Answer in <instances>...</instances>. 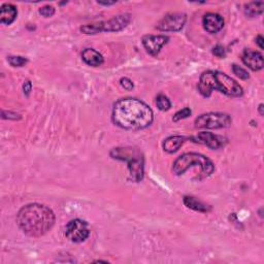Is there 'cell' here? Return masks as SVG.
Returning <instances> with one entry per match:
<instances>
[{
	"label": "cell",
	"mask_w": 264,
	"mask_h": 264,
	"mask_svg": "<svg viewBox=\"0 0 264 264\" xmlns=\"http://www.w3.org/2000/svg\"><path fill=\"white\" fill-rule=\"evenodd\" d=\"M111 120L120 128L141 130L154 121V112L147 103L137 98H122L112 108Z\"/></svg>",
	"instance_id": "6da1fadb"
},
{
	"label": "cell",
	"mask_w": 264,
	"mask_h": 264,
	"mask_svg": "<svg viewBox=\"0 0 264 264\" xmlns=\"http://www.w3.org/2000/svg\"><path fill=\"white\" fill-rule=\"evenodd\" d=\"M213 54L216 56V57H218V58H225V56H226L225 49L223 48L221 44H217L215 46V48L213 49Z\"/></svg>",
	"instance_id": "d4e9b609"
},
{
	"label": "cell",
	"mask_w": 264,
	"mask_h": 264,
	"mask_svg": "<svg viewBox=\"0 0 264 264\" xmlns=\"http://www.w3.org/2000/svg\"><path fill=\"white\" fill-rule=\"evenodd\" d=\"M23 90H24V94L26 96H29V94L32 90V83L30 81H26L23 85Z\"/></svg>",
	"instance_id": "4316f807"
},
{
	"label": "cell",
	"mask_w": 264,
	"mask_h": 264,
	"mask_svg": "<svg viewBox=\"0 0 264 264\" xmlns=\"http://www.w3.org/2000/svg\"><path fill=\"white\" fill-rule=\"evenodd\" d=\"M55 221L54 212L40 203L27 204L17 215L19 227L30 238H41L48 233L53 228Z\"/></svg>",
	"instance_id": "7a4b0ae2"
},
{
	"label": "cell",
	"mask_w": 264,
	"mask_h": 264,
	"mask_svg": "<svg viewBox=\"0 0 264 264\" xmlns=\"http://www.w3.org/2000/svg\"><path fill=\"white\" fill-rule=\"evenodd\" d=\"M82 59L87 65L93 66V67H98L105 62L103 56L94 49L84 50L82 53Z\"/></svg>",
	"instance_id": "5bb4252c"
},
{
	"label": "cell",
	"mask_w": 264,
	"mask_h": 264,
	"mask_svg": "<svg viewBox=\"0 0 264 264\" xmlns=\"http://www.w3.org/2000/svg\"><path fill=\"white\" fill-rule=\"evenodd\" d=\"M232 71H233V73L235 75H237V77H239L242 80L246 81V80H248L250 78L249 72L246 69H243L242 67H241V66L237 65V64L232 65Z\"/></svg>",
	"instance_id": "44dd1931"
},
{
	"label": "cell",
	"mask_w": 264,
	"mask_h": 264,
	"mask_svg": "<svg viewBox=\"0 0 264 264\" xmlns=\"http://www.w3.org/2000/svg\"><path fill=\"white\" fill-rule=\"evenodd\" d=\"M18 16V9L14 4L5 3L0 9V23L2 25H11Z\"/></svg>",
	"instance_id": "9a60e30c"
},
{
	"label": "cell",
	"mask_w": 264,
	"mask_h": 264,
	"mask_svg": "<svg viewBox=\"0 0 264 264\" xmlns=\"http://www.w3.org/2000/svg\"><path fill=\"white\" fill-rule=\"evenodd\" d=\"M40 14L44 18L53 17L55 14V8L52 5H44L42 8H40Z\"/></svg>",
	"instance_id": "603a6c76"
},
{
	"label": "cell",
	"mask_w": 264,
	"mask_h": 264,
	"mask_svg": "<svg viewBox=\"0 0 264 264\" xmlns=\"http://www.w3.org/2000/svg\"><path fill=\"white\" fill-rule=\"evenodd\" d=\"M193 139L196 141V143L204 145L213 150H218L224 147L226 143V139L224 137L216 135L212 133V132H207V131L199 132L196 136L193 137Z\"/></svg>",
	"instance_id": "8fae6325"
},
{
	"label": "cell",
	"mask_w": 264,
	"mask_h": 264,
	"mask_svg": "<svg viewBox=\"0 0 264 264\" xmlns=\"http://www.w3.org/2000/svg\"><path fill=\"white\" fill-rule=\"evenodd\" d=\"M65 235L70 242L79 243L86 241L90 235L89 225L86 221L74 219L67 223L65 227Z\"/></svg>",
	"instance_id": "52a82bcc"
},
{
	"label": "cell",
	"mask_w": 264,
	"mask_h": 264,
	"mask_svg": "<svg viewBox=\"0 0 264 264\" xmlns=\"http://www.w3.org/2000/svg\"><path fill=\"white\" fill-rule=\"evenodd\" d=\"M242 60L243 64L248 66L253 71H259L263 68V55L260 52L253 50H244L242 56Z\"/></svg>",
	"instance_id": "7c38bea8"
},
{
	"label": "cell",
	"mask_w": 264,
	"mask_h": 264,
	"mask_svg": "<svg viewBox=\"0 0 264 264\" xmlns=\"http://www.w3.org/2000/svg\"><path fill=\"white\" fill-rule=\"evenodd\" d=\"M131 21V15L130 14H122L119 16H116L114 18L110 19L109 21L97 23L98 31L102 32H118L123 30L124 28L128 26V24Z\"/></svg>",
	"instance_id": "9c48e42d"
},
{
	"label": "cell",
	"mask_w": 264,
	"mask_h": 264,
	"mask_svg": "<svg viewBox=\"0 0 264 264\" xmlns=\"http://www.w3.org/2000/svg\"><path fill=\"white\" fill-rule=\"evenodd\" d=\"M202 25L209 33H218L224 27L223 18L215 13H207L203 16Z\"/></svg>",
	"instance_id": "4fadbf2b"
},
{
	"label": "cell",
	"mask_w": 264,
	"mask_h": 264,
	"mask_svg": "<svg viewBox=\"0 0 264 264\" xmlns=\"http://www.w3.org/2000/svg\"><path fill=\"white\" fill-rule=\"evenodd\" d=\"M120 84H121V86L123 87L125 90L127 91H131L132 89L134 88V85H133V82H132L130 79L128 78H122L120 80Z\"/></svg>",
	"instance_id": "cb8c5ba5"
},
{
	"label": "cell",
	"mask_w": 264,
	"mask_h": 264,
	"mask_svg": "<svg viewBox=\"0 0 264 264\" xmlns=\"http://www.w3.org/2000/svg\"><path fill=\"white\" fill-rule=\"evenodd\" d=\"M186 138L181 135L169 136L163 141V150L167 153H175L185 143Z\"/></svg>",
	"instance_id": "2e32d148"
},
{
	"label": "cell",
	"mask_w": 264,
	"mask_h": 264,
	"mask_svg": "<svg viewBox=\"0 0 264 264\" xmlns=\"http://www.w3.org/2000/svg\"><path fill=\"white\" fill-rule=\"evenodd\" d=\"M256 44L259 45V48L263 50V37L261 35H258L256 37Z\"/></svg>",
	"instance_id": "83f0119b"
},
{
	"label": "cell",
	"mask_w": 264,
	"mask_h": 264,
	"mask_svg": "<svg viewBox=\"0 0 264 264\" xmlns=\"http://www.w3.org/2000/svg\"><path fill=\"white\" fill-rule=\"evenodd\" d=\"M7 61L13 67H22V66H24L28 62L26 58L21 57V56H9Z\"/></svg>",
	"instance_id": "ffe728a7"
},
{
	"label": "cell",
	"mask_w": 264,
	"mask_h": 264,
	"mask_svg": "<svg viewBox=\"0 0 264 264\" xmlns=\"http://www.w3.org/2000/svg\"><path fill=\"white\" fill-rule=\"evenodd\" d=\"M191 114H192V110L189 108H185V109H183L181 110H178L177 112H176V115L173 118V121L174 122H177V121H180V120L186 119L188 117H190Z\"/></svg>",
	"instance_id": "7402d4cb"
},
{
	"label": "cell",
	"mask_w": 264,
	"mask_h": 264,
	"mask_svg": "<svg viewBox=\"0 0 264 264\" xmlns=\"http://www.w3.org/2000/svg\"><path fill=\"white\" fill-rule=\"evenodd\" d=\"M231 118L223 112H207L195 120V127L200 129H221L230 126Z\"/></svg>",
	"instance_id": "8992f818"
},
{
	"label": "cell",
	"mask_w": 264,
	"mask_h": 264,
	"mask_svg": "<svg viewBox=\"0 0 264 264\" xmlns=\"http://www.w3.org/2000/svg\"><path fill=\"white\" fill-rule=\"evenodd\" d=\"M263 109H264V108H263V105L261 103V105L259 106V109H258V110H259V114H260V116H263Z\"/></svg>",
	"instance_id": "f546056e"
},
{
	"label": "cell",
	"mask_w": 264,
	"mask_h": 264,
	"mask_svg": "<svg viewBox=\"0 0 264 264\" xmlns=\"http://www.w3.org/2000/svg\"><path fill=\"white\" fill-rule=\"evenodd\" d=\"M187 21V16L183 13H172L166 15L156 28L160 31L174 32L180 31Z\"/></svg>",
	"instance_id": "ba28073f"
},
{
	"label": "cell",
	"mask_w": 264,
	"mask_h": 264,
	"mask_svg": "<svg viewBox=\"0 0 264 264\" xmlns=\"http://www.w3.org/2000/svg\"><path fill=\"white\" fill-rule=\"evenodd\" d=\"M197 88L204 97H210L214 90H218L229 97H241L243 94L242 86L237 81L218 70L202 72Z\"/></svg>",
	"instance_id": "3957f363"
},
{
	"label": "cell",
	"mask_w": 264,
	"mask_h": 264,
	"mask_svg": "<svg viewBox=\"0 0 264 264\" xmlns=\"http://www.w3.org/2000/svg\"><path fill=\"white\" fill-rule=\"evenodd\" d=\"M110 157L127 163L131 181L138 183L143 180L145 176V160L138 149L132 147L115 148L110 151Z\"/></svg>",
	"instance_id": "277c9868"
},
{
	"label": "cell",
	"mask_w": 264,
	"mask_h": 264,
	"mask_svg": "<svg viewBox=\"0 0 264 264\" xmlns=\"http://www.w3.org/2000/svg\"><path fill=\"white\" fill-rule=\"evenodd\" d=\"M156 106L160 110L166 111L168 110H171L172 102L165 95H163V94H159L156 97Z\"/></svg>",
	"instance_id": "d6986e66"
},
{
	"label": "cell",
	"mask_w": 264,
	"mask_h": 264,
	"mask_svg": "<svg viewBox=\"0 0 264 264\" xmlns=\"http://www.w3.org/2000/svg\"><path fill=\"white\" fill-rule=\"evenodd\" d=\"M264 9V2L258 1V2H250L244 5V14L248 17L255 18L260 15H262Z\"/></svg>",
	"instance_id": "ac0fdd59"
},
{
	"label": "cell",
	"mask_w": 264,
	"mask_h": 264,
	"mask_svg": "<svg viewBox=\"0 0 264 264\" xmlns=\"http://www.w3.org/2000/svg\"><path fill=\"white\" fill-rule=\"evenodd\" d=\"M183 201L188 209H191L193 211L200 212V213H207V212L211 211V206L206 205L205 203L196 199V198H194L192 196H185Z\"/></svg>",
	"instance_id": "e0dca14e"
},
{
	"label": "cell",
	"mask_w": 264,
	"mask_h": 264,
	"mask_svg": "<svg viewBox=\"0 0 264 264\" xmlns=\"http://www.w3.org/2000/svg\"><path fill=\"white\" fill-rule=\"evenodd\" d=\"M168 41L169 37L165 35H145L141 42H143L145 49L150 55L157 56Z\"/></svg>",
	"instance_id": "30bf717a"
},
{
	"label": "cell",
	"mask_w": 264,
	"mask_h": 264,
	"mask_svg": "<svg viewBox=\"0 0 264 264\" xmlns=\"http://www.w3.org/2000/svg\"><path fill=\"white\" fill-rule=\"evenodd\" d=\"M193 166L199 167L202 177L210 176L215 172V165L211 160L198 153H185L177 157L174 162L173 172L176 176H181Z\"/></svg>",
	"instance_id": "5b68a950"
},
{
	"label": "cell",
	"mask_w": 264,
	"mask_h": 264,
	"mask_svg": "<svg viewBox=\"0 0 264 264\" xmlns=\"http://www.w3.org/2000/svg\"><path fill=\"white\" fill-rule=\"evenodd\" d=\"M2 118L3 119H9V120L21 119V117L19 114H16V112H13V111H5V110H2Z\"/></svg>",
	"instance_id": "484cf974"
},
{
	"label": "cell",
	"mask_w": 264,
	"mask_h": 264,
	"mask_svg": "<svg viewBox=\"0 0 264 264\" xmlns=\"http://www.w3.org/2000/svg\"><path fill=\"white\" fill-rule=\"evenodd\" d=\"M99 4L101 5H112V4H115L116 1H112V2H98Z\"/></svg>",
	"instance_id": "f1b7e54d"
}]
</instances>
